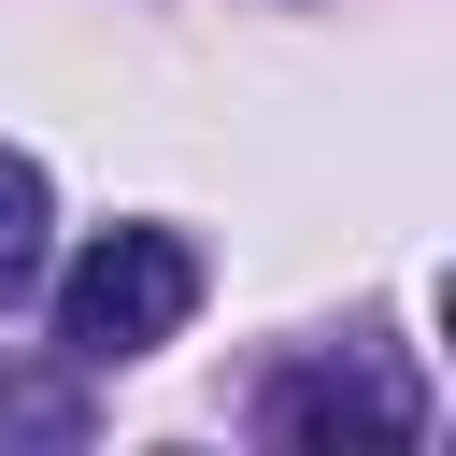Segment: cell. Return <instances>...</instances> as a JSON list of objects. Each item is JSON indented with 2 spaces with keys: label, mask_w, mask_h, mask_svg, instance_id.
<instances>
[{
  "label": "cell",
  "mask_w": 456,
  "mask_h": 456,
  "mask_svg": "<svg viewBox=\"0 0 456 456\" xmlns=\"http://www.w3.org/2000/svg\"><path fill=\"white\" fill-rule=\"evenodd\" d=\"M185 314H200V242H185V228H100V242L57 271V356H86V370L157 356Z\"/></svg>",
  "instance_id": "6da1fadb"
},
{
  "label": "cell",
  "mask_w": 456,
  "mask_h": 456,
  "mask_svg": "<svg viewBox=\"0 0 456 456\" xmlns=\"http://www.w3.org/2000/svg\"><path fill=\"white\" fill-rule=\"evenodd\" d=\"M256 428H271L285 456H356V442H385V456H399V442L428 428V399H413L385 356H314V370H285V385H271V413H256Z\"/></svg>",
  "instance_id": "7a4b0ae2"
},
{
  "label": "cell",
  "mask_w": 456,
  "mask_h": 456,
  "mask_svg": "<svg viewBox=\"0 0 456 456\" xmlns=\"http://www.w3.org/2000/svg\"><path fill=\"white\" fill-rule=\"evenodd\" d=\"M86 428H100L86 356H0V442H28V456H86Z\"/></svg>",
  "instance_id": "3957f363"
},
{
  "label": "cell",
  "mask_w": 456,
  "mask_h": 456,
  "mask_svg": "<svg viewBox=\"0 0 456 456\" xmlns=\"http://www.w3.org/2000/svg\"><path fill=\"white\" fill-rule=\"evenodd\" d=\"M43 228H57V200H43V157H14V142H0V314L43 285Z\"/></svg>",
  "instance_id": "277c9868"
}]
</instances>
